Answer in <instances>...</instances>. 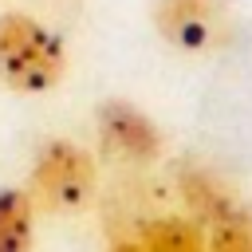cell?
<instances>
[{"label":"cell","mask_w":252,"mask_h":252,"mask_svg":"<svg viewBox=\"0 0 252 252\" xmlns=\"http://www.w3.org/2000/svg\"><path fill=\"white\" fill-rule=\"evenodd\" d=\"M67 75V47L32 12H0V83L16 94H47Z\"/></svg>","instance_id":"1"},{"label":"cell","mask_w":252,"mask_h":252,"mask_svg":"<svg viewBox=\"0 0 252 252\" xmlns=\"http://www.w3.org/2000/svg\"><path fill=\"white\" fill-rule=\"evenodd\" d=\"M94 189H98V165L79 142L47 138L35 150V161L28 173V193L35 201V209L71 217L94 201Z\"/></svg>","instance_id":"2"},{"label":"cell","mask_w":252,"mask_h":252,"mask_svg":"<svg viewBox=\"0 0 252 252\" xmlns=\"http://www.w3.org/2000/svg\"><path fill=\"white\" fill-rule=\"evenodd\" d=\"M150 16H154V32L161 35V43L185 55H205L232 39L228 0H154Z\"/></svg>","instance_id":"3"},{"label":"cell","mask_w":252,"mask_h":252,"mask_svg":"<svg viewBox=\"0 0 252 252\" xmlns=\"http://www.w3.org/2000/svg\"><path fill=\"white\" fill-rule=\"evenodd\" d=\"M94 134H98L102 154L114 158V161H126V165H150V161L161 158V146H165L158 122L142 106H134L126 98L98 102V110H94Z\"/></svg>","instance_id":"4"},{"label":"cell","mask_w":252,"mask_h":252,"mask_svg":"<svg viewBox=\"0 0 252 252\" xmlns=\"http://www.w3.org/2000/svg\"><path fill=\"white\" fill-rule=\"evenodd\" d=\"M177 189H181V201H185V217L197 220L201 228H209L220 217H228L232 209H240V201L232 197V189L213 169H201V165H181Z\"/></svg>","instance_id":"5"},{"label":"cell","mask_w":252,"mask_h":252,"mask_svg":"<svg viewBox=\"0 0 252 252\" xmlns=\"http://www.w3.org/2000/svg\"><path fill=\"white\" fill-rule=\"evenodd\" d=\"M35 244V201L28 189L0 185V252H32Z\"/></svg>","instance_id":"6"},{"label":"cell","mask_w":252,"mask_h":252,"mask_svg":"<svg viewBox=\"0 0 252 252\" xmlns=\"http://www.w3.org/2000/svg\"><path fill=\"white\" fill-rule=\"evenodd\" d=\"M142 248L146 252H209L205 228L189 217H154L142 224Z\"/></svg>","instance_id":"7"},{"label":"cell","mask_w":252,"mask_h":252,"mask_svg":"<svg viewBox=\"0 0 252 252\" xmlns=\"http://www.w3.org/2000/svg\"><path fill=\"white\" fill-rule=\"evenodd\" d=\"M205 248L209 252H252V213L240 205L217 224L205 228Z\"/></svg>","instance_id":"8"},{"label":"cell","mask_w":252,"mask_h":252,"mask_svg":"<svg viewBox=\"0 0 252 252\" xmlns=\"http://www.w3.org/2000/svg\"><path fill=\"white\" fill-rule=\"evenodd\" d=\"M106 252H146V248H142V240H114Z\"/></svg>","instance_id":"9"}]
</instances>
